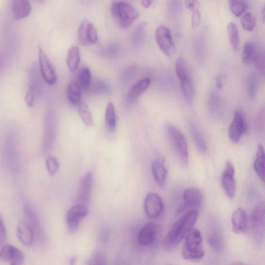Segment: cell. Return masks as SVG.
I'll use <instances>...</instances> for the list:
<instances>
[{
	"mask_svg": "<svg viewBox=\"0 0 265 265\" xmlns=\"http://www.w3.org/2000/svg\"><path fill=\"white\" fill-rule=\"evenodd\" d=\"M198 218V212L196 210H191L181 216L166 236L164 248L172 250L182 243L196 224Z\"/></svg>",
	"mask_w": 265,
	"mask_h": 265,
	"instance_id": "cell-1",
	"label": "cell"
},
{
	"mask_svg": "<svg viewBox=\"0 0 265 265\" xmlns=\"http://www.w3.org/2000/svg\"><path fill=\"white\" fill-rule=\"evenodd\" d=\"M182 255L185 260L194 262H199L203 259L202 237L198 229L192 228L185 238Z\"/></svg>",
	"mask_w": 265,
	"mask_h": 265,
	"instance_id": "cell-2",
	"label": "cell"
},
{
	"mask_svg": "<svg viewBox=\"0 0 265 265\" xmlns=\"http://www.w3.org/2000/svg\"><path fill=\"white\" fill-rule=\"evenodd\" d=\"M167 136L179 160L185 165L189 163V150L185 136L181 131L171 124L165 126Z\"/></svg>",
	"mask_w": 265,
	"mask_h": 265,
	"instance_id": "cell-3",
	"label": "cell"
},
{
	"mask_svg": "<svg viewBox=\"0 0 265 265\" xmlns=\"http://www.w3.org/2000/svg\"><path fill=\"white\" fill-rule=\"evenodd\" d=\"M112 16L120 28H130L139 17L138 11L131 4L124 1L116 2L111 8Z\"/></svg>",
	"mask_w": 265,
	"mask_h": 265,
	"instance_id": "cell-4",
	"label": "cell"
},
{
	"mask_svg": "<svg viewBox=\"0 0 265 265\" xmlns=\"http://www.w3.org/2000/svg\"><path fill=\"white\" fill-rule=\"evenodd\" d=\"M242 60L244 64H254L259 71L264 73V53L254 42L249 41L244 45Z\"/></svg>",
	"mask_w": 265,
	"mask_h": 265,
	"instance_id": "cell-5",
	"label": "cell"
},
{
	"mask_svg": "<svg viewBox=\"0 0 265 265\" xmlns=\"http://www.w3.org/2000/svg\"><path fill=\"white\" fill-rule=\"evenodd\" d=\"M57 127L56 118L52 111H48L44 118V134L43 150L45 153L50 152L55 139Z\"/></svg>",
	"mask_w": 265,
	"mask_h": 265,
	"instance_id": "cell-6",
	"label": "cell"
},
{
	"mask_svg": "<svg viewBox=\"0 0 265 265\" xmlns=\"http://www.w3.org/2000/svg\"><path fill=\"white\" fill-rule=\"evenodd\" d=\"M155 38L160 49L167 56H172L176 53V47L169 29L162 26L156 29Z\"/></svg>",
	"mask_w": 265,
	"mask_h": 265,
	"instance_id": "cell-7",
	"label": "cell"
},
{
	"mask_svg": "<svg viewBox=\"0 0 265 265\" xmlns=\"http://www.w3.org/2000/svg\"><path fill=\"white\" fill-rule=\"evenodd\" d=\"M248 130V125L245 114L242 111H236L233 121L229 128V137L232 141L238 142Z\"/></svg>",
	"mask_w": 265,
	"mask_h": 265,
	"instance_id": "cell-8",
	"label": "cell"
},
{
	"mask_svg": "<svg viewBox=\"0 0 265 265\" xmlns=\"http://www.w3.org/2000/svg\"><path fill=\"white\" fill-rule=\"evenodd\" d=\"M265 203L261 201L257 204L251 215L253 231L257 238L262 239L265 232Z\"/></svg>",
	"mask_w": 265,
	"mask_h": 265,
	"instance_id": "cell-9",
	"label": "cell"
},
{
	"mask_svg": "<svg viewBox=\"0 0 265 265\" xmlns=\"http://www.w3.org/2000/svg\"><path fill=\"white\" fill-rule=\"evenodd\" d=\"M235 168L233 163L228 161L222 175V185L226 195L234 199L236 192V183L235 179Z\"/></svg>",
	"mask_w": 265,
	"mask_h": 265,
	"instance_id": "cell-10",
	"label": "cell"
},
{
	"mask_svg": "<svg viewBox=\"0 0 265 265\" xmlns=\"http://www.w3.org/2000/svg\"><path fill=\"white\" fill-rule=\"evenodd\" d=\"M88 212L86 205L80 203L69 209L66 215V222L70 232L74 233L77 230L80 221L86 217Z\"/></svg>",
	"mask_w": 265,
	"mask_h": 265,
	"instance_id": "cell-11",
	"label": "cell"
},
{
	"mask_svg": "<svg viewBox=\"0 0 265 265\" xmlns=\"http://www.w3.org/2000/svg\"><path fill=\"white\" fill-rule=\"evenodd\" d=\"M78 39L80 44L83 46L98 43V32L92 22L86 19L81 22L78 31Z\"/></svg>",
	"mask_w": 265,
	"mask_h": 265,
	"instance_id": "cell-12",
	"label": "cell"
},
{
	"mask_svg": "<svg viewBox=\"0 0 265 265\" xmlns=\"http://www.w3.org/2000/svg\"><path fill=\"white\" fill-rule=\"evenodd\" d=\"M144 211L149 218L159 217L164 209V203L161 197L155 193H149L144 199Z\"/></svg>",
	"mask_w": 265,
	"mask_h": 265,
	"instance_id": "cell-13",
	"label": "cell"
},
{
	"mask_svg": "<svg viewBox=\"0 0 265 265\" xmlns=\"http://www.w3.org/2000/svg\"><path fill=\"white\" fill-rule=\"evenodd\" d=\"M39 55L40 69L43 78L48 85H55L57 81L56 71L49 59L41 47L39 48Z\"/></svg>",
	"mask_w": 265,
	"mask_h": 265,
	"instance_id": "cell-14",
	"label": "cell"
},
{
	"mask_svg": "<svg viewBox=\"0 0 265 265\" xmlns=\"http://www.w3.org/2000/svg\"><path fill=\"white\" fill-rule=\"evenodd\" d=\"M24 212L27 220V222L33 229L35 239L39 243H43L45 238V233L37 213L30 204H26L24 208Z\"/></svg>",
	"mask_w": 265,
	"mask_h": 265,
	"instance_id": "cell-15",
	"label": "cell"
},
{
	"mask_svg": "<svg viewBox=\"0 0 265 265\" xmlns=\"http://www.w3.org/2000/svg\"><path fill=\"white\" fill-rule=\"evenodd\" d=\"M184 203L180 207L178 212H182L189 208H198L201 206L203 201V195L198 189L190 188L186 189L183 194Z\"/></svg>",
	"mask_w": 265,
	"mask_h": 265,
	"instance_id": "cell-16",
	"label": "cell"
},
{
	"mask_svg": "<svg viewBox=\"0 0 265 265\" xmlns=\"http://www.w3.org/2000/svg\"><path fill=\"white\" fill-rule=\"evenodd\" d=\"M25 256L17 248L11 245H4L0 249V260L12 265H20L23 263Z\"/></svg>",
	"mask_w": 265,
	"mask_h": 265,
	"instance_id": "cell-17",
	"label": "cell"
},
{
	"mask_svg": "<svg viewBox=\"0 0 265 265\" xmlns=\"http://www.w3.org/2000/svg\"><path fill=\"white\" fill-rule=\"evenodd\" d=\"M159 227L156 223L150 222L141 229L138 236L139 244L144 247L152 245L159 232Z\"/></svg>",
	"mask_w": 265,
	"mask_h": 265,
	"instance_id": "cell-18",
	"label": "cell"
},
{
	"mask_svg": "<svg viewBox=\"0 0 265 265\" xmlns=\"http://www.w3.org/2000/svg\"><path fill=\"white\" fill-rule=\"evenodd\" d=\"M93 184V174L88 172L83 176L78 189L77 199L79 203L86 204L88 202Z\"/></svg>",
	"mask_w": 265,
	"mask_h": 265,
	"instance_id": "cell-19",
	"label": "cell"
},
{
	"mask_svg": "<svg viewBox=\"0 0 265 265\" xmlns=\"http://www.w3.org/2000/svg\"><path fill=\"white\" fill-rule=\"evenodd\" d=\"M233 231L236 234L246 232L248 227L247 212L242 208H238L232 215Z\"/></svg>",
	"mask_w": 265,
	"mask_h": 265,
	"instance_id": "cell-20",
	"label": "cell"
},
{
	"mask_svg": "<svg viewBox=\"0 0 265 265\" xmlns=\"http://www.w3.org/2000/svg\"><path fill=\"white\" fill-rule=\"evenodd\" d=\"M17 236L20 242L26 247L32 245L35 238L32 227L27 221H20L17 226Z\"/></svg>",
	"mask_w": 265,
	"mask_h": 265,
	"instance_id": "cell-21",
	"label": "cell"
},
{
	"mask_svg": "<svg viewBox=\"0 0 265 265\" xmlns=\"http://www.w3.org/2000/svg\"><path fill=\"white\" fill-rule=\"evenodd\" d=\"M165 160L158 158L151 164V171L155 182L160 186H164L166 182L167 171L165 165Z\"/></svg>",
	"mask_w": 265,
	"mask_h": 265,
	"instance_id": "cell-22",
	"label": "cell"
},
{
	"mask_svg": "<svg viewBox=\"0 0 265 265\" xmlns=\"http://www.w3.org/2000/svg\"><path fill=\"white\" fill-rule=\"evenodd\" d=\"M12 13L17 20L28 17L32 7L29 0H10Z\"/></svg>",
	"mask_w": 265,
	"mask_h": 265,
	"instance_id": "cell-23",
	"label": "cell"
},
{
	"mask_svg": "<svg viewBox=\"0 0 265 265\" xmlns=\"http://www.w3.org/2000/svg\"><path fill=\"white\" fill-rule=\"evenodd\" d=\"M151 81L148 78L139 81L130 90L128 95V101L131 104L138 100L139 96L149 87Z\"/></svg>",
	"mask_w": 265,
	"mask_h": 265,
	"instance_id": "cell-24",
	"label": "cell"
},
{
	"mask_svg": "<svg viewBox=\"0 0 265 265\" xmlns=\"http://www.w3.org/2000/svg\"><path fill=\"white\" fill-rule=\"evenodd\" d=\"M189 127L192 138L197 148L202 154L206 153L208 151V145L205 139L194 124L190 123Z\"/></svg>",
	"mask_w": 265,
	"mask_h": 265,
	"instance_id": "cell-25",
	"label": "cell"
},
{
	"mask_svg": "<svg viewBox=\"0 0 265 265\" xmlns=\"http://www.w3.org/2000/svg\"><path fill=\"white\" fill-rule=\"evenodd\" d=\"M80 62V52L79 48L71 47L66 56V64L71 71H75L79 67Z\"/></svg>",
	"mask_w": 265,
	"mask_h": 265,
	"instance_id": "cell-26",
	"label": "cell"
},
{
	"mask_svg": "<svg viewBox=\"0 0 265 265\" xmlns=\"http://www.w3.org/2000/svg\"><path fill=\"white\" fill-rule=\"evenodd\" d=\"M255 171L262 181L265 183V152L262 144H260L256 155V158L254 162Z\"/></svg>",
	"mask_w": 265,
	"mask_h": 265,
	"instance_id": "cell-27",
	"label": "cell"
},
{
	"mask_svg": "<svg viewBox=\"0 0 265 265\" xmlns=\"http://www.w3.org/2000/svg\"><path fill=\"white\" fill-rule=\"evenodd\" d=\"M28 90L34 92L38 96L42 90V81L40 79L37 67L34 66L29 73V85Z\"/></svg>",
	"mask_w": 265,
	"mask_h": 265,
	"instance_id": "cell-28",
	"label": "cell"
},
{
	"mask_svg": "<svg viewBox=\"0 0 265 265\" xmlns=\"http://www.w3.org/2000/svg\"><path fill=\"white\" fill-rule=\"evenodd\" d=\"M67 96L69 102L74 105H79L81 99V88L78 81H73L67 88Z\"/></svg>",
	"mask_w": 265,
	"mask_h": 265,
	"instance_id": "cell-29",
	"label": "cell"
},
{
	"mask_svg": "<svg viewBox=\"0 0 265 265\" xmlns=\"http://www.w3.org/2000/svg\"><path fill=\"white\" fill-rule=\"evenodd\" d=\"M228 4L232 13L237 17L244 14L248 8L247 0H229Z\"/></svg>",
	"mask_w": 265,
	"mask_h": 265,
	"instance_id": "cell-30",
	"label": "cell"
},
{
	"mask_svg": "<svg viewBox=\"0 0 265 265\" xmlns=\"http://www.w3.org/2000/svg\"><path fill=\"white\" fill-rule=\"evenodd\" d=\"M78 114L82 122L90 127L94 126V121L88 105L85 103H80L78 106Z\"/></svg>",
	"mask_w": 265,
	"mask_h": 265,
	"instance_id": "cell-31",
	"label": "cell"
},
{
	"mask_svg": "<svg viewBox=\"0 0 265 265\" xmlns=\"http://www.w3.org/2000/svg\"><path fill=\"white\" fill-rule=\"evenodd\" d=\"M227 29L231 46L234 51H237L240 44L239 34L237 27L234 22H230L228 24Z\"/></svg>",
	"mask_w": 265,
	"mask_h": 265,
	"instance_id": "cell-32",
	"label": "cell"
},
{
	"mask_svg": "<svg viewBox=\"0 0 265 265\" xmlns=\"http://www.w3.org/2000/svg\"><path fill=\"white\" fill-rule=\"evenodd\" d=\"M92 82L91 71L87 66L82 67L79 73L78 81L81 89L89 90Z\"/></svg>",
	"mask_w": 265,
	"mask_h": 265,
	"instance_id": "cell-33",
	"label": "cell"
},
{
	"mask_svg": "<svg viewBox=\"0 0 265 265\" xmlns=\"http://www.w3.org/2000/svg\"><path fill=\"white\" fill-rule=\"evenodd\" d=\"M105 120L107 126L111 131H114L117 127L115 107L112 102L108 103L105 112Z\"/></svg>",
	"mask_w": 265,
	"mask_h": 265,
	"instance_id": "cell-34",
	"label": "cell"
},
{
	"mask_svg": "<svg viewBox=\"0 0 265 265\" xmlns=\"http://www.w3.org/2000/svg\"><path fill=\"white\" fill-rule=\"evenodd\" d=\"M176 71L180 81L191 77L190 71L185 60L179 58L176 63Z\"/></svg>",
	"mask_w": 265,
	"mask_h": 265,
	"instance_id": "cell-35",
	"label": "cell"
},
{
	"mask_svg": "<svg viewBox=\"0 0 265 265\" xmlns=\"http://www.w3.org/2000/svg\"><path fill=\"white\" fill-rule=\"evenodd\" d=\"M181 87L186 99L189 101H192L195 98V91L192 79L191 78L185 80L181 81Z\"/></svg>",
	"mask_w": 265,
	"mask_h": 265,
	"instance_id": "cell-36",
	"label": "cell"
},
{
	"mask_svg": "<svg viewBox=\"0 0 265 265\" xmlns=\"http://www.w3.org/2000/svg\"><path fill=\"white\" fill-rule=\"evenodd\" d=\"M146 23L143 22L136 28L132 37V42L134 45L139 46L142 44L146 38Z\"/></svg>",
	"mask_w": 265,
	"mask_h": 265,
	"instance_id": "cell-37",
	"label": "cell"
},
{
	"mask_svg": "<svg viewBox=\"0 0 265 265\" xmlns=\"http://www.w3.org/2000/svg\"><path fill=\"white\" fill-rule=\"evenodd\" d=\"M247 90L251 98H254L259 87V79L255 73L250 74L247 78Z\"/></svg>",
	"mask_w": 265,
	"mask_h": 265,
	"instance_id": "cell-38",
	"label": "cell"
},
{
	"mask_svg": "<svg viewBox=\"0 0 265 265\" xmlns=\"http://www.w3.org/2000/svg\"><path fill=\"white\" fill-rule=\"evenodd\" d=\"M208 105L212 113L216 114L220 112L221 108V100L217 92L213 91L210 93L209 96Z\"/></svg>",
	"mask_w": 265,
	"mask_h": 265,
	"instance_id": "cell-39",
	"label": "cell"
},
{
	"mask_svg": "<svg viewBox=\"0 0 265 265\" xmlns=\"http://www.w3.org/2000/svg\"><path fill=\"white\" fill-rule=\"evenodd\" d=\"M107 264V259L104 253L100 249L95 250L88 261L89 265H104Z\"/></svg>",
	"mask_w": 265,
	"mask_h": 265,
	"instance_id": "cell-40",
	"label": "cell"
},
{
	"mask_svg": "<svg viewBox=\"0 0 265 265\" xmlns=\"http://www.w3.org/2000/svg\"><path fill=\"white\" fill-rule=\"evenodd\" d=\"M241 24L244 30L248 32L255 30L257 25L256 18L251 13H248L244 15L241 19Z\"/></svg>",
	"mask_w": 265,
	"mask_h": 265,
	"instance_id": "cell-41",
	"label": "cell"
},
{
	"mask_svg": "<svg viewBox=\"0 0 265 265\" xmlns=\"http://www.w3.org/2000/svg\"><path fill=\"white\" fill-rule=\"evenodd\" d=\"M208 243L215 252H220L223 250L222 239L219 234L216 233L211 234L208 237Z\"/></svg>",
	"mask_w": 265,
	"mask_h": 265,
	"instance_id": "cell-42",
	"label": "cell"
},
{
	"mask_svg": "<svg viewBox=\"0 0 265 265\" xmlns=\"http://www.w3.org/2000/svg\"><path fill=\"white\" fill-rule=\"evenodd\" d=\"M109 89L110 87L108 83L101 80L92 81L89 88V90L96 93H105L108 92Z\"/></svg>",
	"mask_w": 265,
	"mask_h": 265,
	"instance_id": "cell-43",
	"label": "cell"
},
{
	"mask_svg": "<svg viewBox=\"0 0 265 265\" xmlns=\"http://www.w3.org/2000/svg\"><path fill=\"white\" fill-rule=\"evenodd\" d=\"M47 169L51 175L57 173L59 169V163L58 159L54 156H51L46 160Z\"/></svg>",
	"mask_w": 265,
	"mask_h": 265,
	"instance_id": "cell-44",
	"label": "cell"
},
{
	"mask_svg": "<svg viewBox=\"0 0 265 265\" xmlns=\"http://www.w3.org/2000/svg\"><path fill=\"white\" fill-rule=\"evenodd\" d=\"M256 129L259 134H262L265 129V110L262 109L258 114L256 120Z\"/></svg>",
	"mask_w": 265,
	"mask_h": 265,
	"instance_id": "cell-45",
	"label": "cell"
},
{
	"mask_svg": "<svg viewBox=\"0 0 265 265\" xmlns=\"http://www.w3.org/2000/svg\"><path fill=\"white\" fill-rule=\"evenodd\" d=\"M7 239L6 229L2 216L0 214V249H1L6 242Z\"/></svg>",
	"mask_w": 265,
	"mask_h": 265,
	"instance_id": "cell-46",
	"label": "cell"
},
{
	"mask_svg": "<svg viewBox=\"0 0 265 265\" xmlns=\"http://www.w3.org/2000/svg\"><path fill=\"white\" fill-rule=\"evenodd\" d=\"M119 50V44L117 43H113L107 46L102 51L103 55L107 56H114Z\"/></svg>",
	"mask_w": 265,
	"mask_h": 265,
	"instance_id": "cell-47",
	"label": "cell"
},
{
	"mask_svg": "<svg viewBox=\"0 0 265 265\" xmlns=\"http://www.w3.org/2000/svg\"><path fill=\"white\" fill-rule=\"evenodd\" d=\"M192 26L194 29L198 28L201 21V14L200 11L198 8L192 10Z\"/></svg>",
	"mask_w": 265,
	"mask_h": 265,
	"instance_id": "cell-48",
	"label": "cell"
},
{
	"mask_svg": "<svg viewBox=\"0 0 265 265\" xmlns=\"http://www.w3.org/2000/svg\"><path fill=\"white\" fill-rule=\"evenodd\" d=\"M37 95L31 90H28L25 97V101L29 107H32L35 102Z\"/></svg>",
	"mask_w": 265,
	"mask_h": 265,
	"instance_id": "cell-49",
	"label": "cell"
},
{
	"mask_svg": "<svg viewBox=\"0 0 265 265\" xmlns=\"http://www.w3.org/2000/svg\"><path fill=\"white\" fill-rule=\"evenodd\" d=\"M185 5L188 9L192 10L195 8H198L199 2L198 0H186Z\"/></svg>",
	"mask_w": 265,
	"mask_h": 265,
	"instance_id": "cell-50",
	"label": "cell"
},
{
	"mask_svg": "<svg viewBox=\"0 0 265 265\" xmlns=\"http://www.w3.org/2000/svg\"><path fill=\"white\" fill-rule=\"evenodd\" d=\"M110 237V235L109 232L107 230H104L102 231L100 235V239L102 242L106 243L109 240Z\"/></svg>",
	"mask_w": 265,
	"mask_h": 265,
	"instance_id": "cell-51",
	"label": "cell"
},
{
	"mask_svg": "<svg viewBox=\"0 0 265 265\" xmlns=\"http://www.w3.org/2000/svg\"><path fill=\"white\" fill-rule=\"evenodd\" d=\"M216 87L219 89H221L223 87V76L222 75H218L216 77Z\"/></svg>",
	"mask_w": 265,
	"mask_h": 265,
	"instance_id": "cell-52",
	"label": "cell"
},
{
	"mask_svg": "<svg viewBox=\"0 0 265 265\" xmlns=\"http://www.w3.org/2000/svg\"><path fill=\"white\" fill-rule=\"evenodd\" d=\"M153 1V0H141V3L143 7L148 8L151 5Z\"/></svg>",
	"mask_w": 265,
	"mask_h": 265,
	"instance_id": "cell-53",
	"label": "cell"
},
{
	"mask_svg": "<svg viewBox=\"0 0 265 265\" xmlns=\"http://www.w3.org/2000/svg\"><path fill=\"white\" fill-rule=\"evenodd\" d=\"M262 16H263V21H264L265 20V8L264 7L263 10H262Z\"/></svg>",
	"mask_w": 265,
	"mask_h": 265,
	"instance_id": "cell-54",
	"label": "cell"
},
{
	"mask_svg": "<svg viewBox=\"0 0 265 265\" xmlns=\"http://www.w3.org/2000/svg\"><path fill=\"white\" fill-rule=\"evenodd\" d=\"M75 262H76V259L75 258H74V259H72L71 260V265L74 264Z\"/></svg>",
	"mask_w": 265,
	"mask_h": 265,
	"instance_id": "cell-55",
	"label": "cell"
},
{
	"mask_svg": "<svg viewBox=\"0 0 265 265\" xmlns=\"http://www.w3.org/2000/svg\"><path fill=\"white\" fill-rule=\"evenodd\" d=\"M2 65V58L1 56H0V69H1Z\"/></svg>",
	"mask_w": 265,
	"mask_h": 265,
	"instance_id": "cell-56",
	"label": "cell"
},
{
	"mask_svg": "<svg viewBox=\"0 0 265 265\" xmlns=\"http://www.w3.org/2000/svg\"><path fill=\"white\" fill-rule=\"evenodd\" d=\"M39 1H44V0H39Z\"/></svg>",
	"mask_w": 265,
	"mask_h": 265,
	"instance_id": "cell-57",
	"label": "cell"
}]
</instances>
